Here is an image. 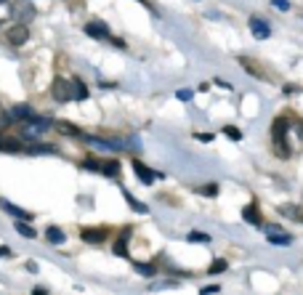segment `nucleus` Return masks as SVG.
Instances as JSON below:
<instances>
[{
    "label": "nucleus",
    "mask_w": 303,
    "mask_h": 295,
    "mask_svg": "<svg viewBox=\"0 0 303 295\" xmlns=\"http://www.w3.org/2000/svg\"><path fill=\"white\" fill-rule=\"evenodd\" d=\"M274 5H276V8H279V11H285L290 3H287V0H274Z\"/></svg>",
    "instance_id": "31"
},
{
    "label": "nucleus",
    "mask_w": 303,
    "mask_h": 295,
    "mask_svg": "<svg viewBox=\"0 0 303 295\" xmlns=\"http://www.w3.org/2000/svg\"><path fill=\"white\" fill-rule=\"evenodd\" d=\"M8 122H11V120H8V112H5V109H0V130L8 125Z\"/></svg>",
    "instance_id": "28"
},
{
    "label": "nucleus",
    "mask_w": 303,
    "mask_h": 295,
    "mask_svg": "<svg viewBox=\"0 0 303 295\" xmlns=\"http://www.w3.org/2000/svg\"><path fill=\"white\" fill-rule=\"evenodd\" d=\"M85 168H91V170H101V165H98L96 160H85Z\"/></svg>",
    "instance_id": "30"
},
{
    "label": "nucleus",
    "mask_w": 303,
    "mask_h": 295,
    "mask_svg": "<svg viewBox=\"0 0 303 295\" xmlns=\"http://www.w3.org/2000/svg\"><path fill=\"white\" fill-rule=\"evenodd\" d=\"M215 192H218V186H215V183H210V186H205V189H202V194H208V197H213Z\"/></svg>",
    "instance_id": "29"
},
{
    "label": "nucleus",
    "mask_w": 303,
    "mask_h": 295,
    "mask_svg": "<svg viewBox=\"0 0 303 295\" xmlns=\"http://www.w3.org/2000/svg\"><path fill=\"white\" fill-rule=\"evenodd\" d=\"M192 96H194V90H189V88H181L179 93H176V98H179V101H189Z\"/></svg>",
    "instance_id": "27"
},
{
    "label": "nucleus",
    "mask_w": 303,
    "mask_h": 295,
    "mask_svg": "<svg viewBox=\"0 0 303 295\" xmlns=\"http://www.w3.org/2000/svg\"><path fill=\"white\" fill-rule=\"evenodd\" d=\"M125 200H128V205L133 207V210H138V213H147V207H144L141 202H136V200H133V197H130L128 192H125Z\"/></svg>",
    "instance_id": "25"
},
{
    "label": "nucleus",
    "mask_w": 303,
    "mask_h": 295,
    "mask_svg": "<svg viewBox=\"0 0 303 295\" xmlns=\"http://www.w3.org/2000/svg\"><path fill=\"white\" fill-rule=\"evenodd\" d=\"M242 218H245L247 224L258 226V224H261V218H258V207H255V205H247L245 210H242Z\"/></svg>",
    "instance_id": "16"
},
{
    "label": "nucleus",
    "mask_w": 303,
    "mask_h": 295,
    "mask_svg": "<svg viewBox=\"0 0 303 295\" xmlns=\"http://www.w3.org/2000/svg\"><path fill=\"white\" fill-rule=\"evenodd\" d=\"M189 242H197V245L202 242V245H208V242H210V234H205V232H192V234H189Z\"/></svg>",
    "instance_id": "21"
},
{
    "label": "nucleus",
    "mask_w": 303,
    "mask_h": 295,
    "mask_svg": "<svg viewBox=\"0 0 303 295\" xmlns=\"http://www.w3.org/2000/svg\"><path fill=\"white\" fill-rule=\"evenodd\" d=\"M80 237L88 242V245H101L104 237H107V232H104V229H83Z\"/></svg>",
    "instance_id": "9"
},
{
    "label": "nucleus",
    "mask_w": 303,
    "mask_h": 295,
    "mask_svg": "<svg viewBox=\"0 0 303 295\" xmlns=\"http://www.w3.org/2000/svg\"><path fill=\"white\" fill-rule=\"evenodd\" d=\"M27 40H30V27H27V24H19L16 22V27L8 30V43L11 45H24Z\"/></svg>",
    "instance_id": "6"
},
{
    "label": "nucleus",
    "mask_w": 303,
    "mask_h": 295,
    "mask_svg": "<svg viewBox=\"0 0 303 295\" xmlns=\"http://www.w3.org/2000/svg\"><path fill=\"white\" fill-rule=\"evenodd\" d=\"M69 85H72V98H77V101H83V98H88V88H85V83L83 80H69Z\"/></svg>",
    "instance_id": "12"
},
{
    "label": "nucleus",
    "mask_w": 303,
    "mask_h": 295,
    "mask_svg": "<svg viewBox=\"0 0 303 295\" xmlns=\"http://www.w3.org/2000/svg\"><path fill=\"white\" fill-rule=\"evenodd\" d=\"M133 170H136V176H138V178H141L144 183H154L157 176L162 178V173H154V170H149V168L144 165L141 160H133Z\"/></svg>",
    "instance_id": "7"
},
{
    "label": "nucleus",
    "mask_w": 303,
    "mask_h": 295,
    "mask_svg": "<svg viewBox=\"0 0 303 295\" xmlns=\"http://www.w3.org/2000/svg\"><path fill=\"white\" fill-rule=\"evenodd\" d=\"M85 35L96 37V40H107L109 30H107V24H104V22H91V24H85Z\"/></svg>",
    "instance_id": "8"
},
{
    "label": "nucleus",
    "mask_w": 303,
    "mask_h": 295,
    "mask_svg": "<svg viewBox=\"0 0 303 295\" xmlns=\"http://www.w3.org/2000/svg\"><path fill=\"white\" fill-rule=\"evenodd\" d=\"M32 115H35V112H32V107H27V104H16V107L8 112V120L11 122H14V120H22L24 122V120H30Z\"/></svg>",
    "instance_id": "10"
},
{
    "label": "nucleus",
    "mask_w": 303,
    "mask_h": 295,
    "mask_svg": "<svg viewBox=\"0 0 303 295\" xmlns=\"http://www.w3.org/2000/svg\"><path fill=\"white\" fill-rule=\"evenodd\" d=\"M45 239H48L51 245H61L67 237H64V232L59 226H48V229H45Z\"/></svg>",
    "instance_id": "13"
},
{
    "label": "nucleus",
    "mask_w": 303,
    "mask_h": 295,
    "mask_svg": "<svg viewBox=\"0 0 303 295\" xmlns=\"http://www.w3.org/2000/svg\"><path fill=\"white\" fill-rule=\"evenodd\" d=\"M197 139H200V141H213V136H210V133H197Z\"/></svg>",
    "instance_id": "33"
},
{
    "label": "nucleus",
    "mask_w": 303,
    "mask_h": 295,
    "mask_svg": "<svg viewBox=\"0 0 303 295\" xmlns=\"http://www.w3.org/2000/svg\"><path fill=\"white\" fill-rule=\"evenodd\" d=\"M272 136H274L276 157L287 160V157H290V147H287V141H285V136H287V120H285V117H276V120H274V125H272Z\"/></svg>",
    "instance_id": "2"
},
{
    "label": "nucleus",
    "mask_w": 303,
    "mask_h": 295,
    "mask_svg": "<svg viewBox=\"0 0 303 295\" xmlns=\"http://www.w3.org/2000/svg\"><path fill=\"white\" fill-rule=\"evenodd\" d=\"M223 133H226L232 141H240V139H242V133H240V130H237L234 125H226V128H223Z\"/></svg>",
    "instance_id": "24"
},
{
    "label": "nucleus",
    "mask_w": 303,
    "mask_h": 295,
    "mask_svg": "<svg viewBox=\"0 0 303 295\" xmlns=\"http://www.w3.org/2000/svg\"><path fill=\"white\" fill-rule=\"evenodd\" d=\"M301 221H303V218H301Z\"/></svg>",
    "instance_id": "37"
},
{
    "label": "nucleus",
    "mask_w": 303,
    "mask_h": 295,
    "mask_svg": "<svg viewBox=\"0 0 303 295\" xmlns=\"http://www.w3.org/2000/svg\"><path fill=\"white\" fill-rule=\"evenodd\" d=\"M8 14L16 19L19 24H30L32 19H35V8H32V5L27 3V0H22V3H14L8 8Z\"/></svg>",
    "instance_id": "3"
},
{
    "label": "nucleus",
    "mask_w": 303,
    "mask_h": 295,
    "mask_svg": "<svg viewBox=\"0 0 303 295\" xmlns=\"http://www.w3.org/2000/svg\"><path fill=\"white\" fill-rule=\"evenodd\" d=\"M226 266H229L226 261H221V258H218V261H213V264H210L208 271H210V274H221V271H226Z\"/></svg>",
    "instance_id": "22"
},
{
    "label": "nucleus",
    "mask_w": 303,
    "mask_h": 295,
    "mask_svg": "<svg viewBox=\"0 0 303 295\" xmlns=\"http://www.w3.org/2000/svg\"><path fill=\"white\" fill-rule=\"evenodd\" d=\"M0 152H22V141H19V139H5V136H0Z\"/></svg>",
    "instance_id": "14"
},
{
    "label": "nucleus",
    "mask_w": 303,
    "mask_h": 295,
    "mask_svg": "<svg viewBox=\"0 0 303 295\" xmlns=\"http://www.w3.org/2000/svg\"><path fill=\"white\" fill-rule=\"evenodd\" d=\"M101 170H104V173H107V176H109V178H115V176H117V173H120V162H115V160H109V162H104V165H101Z\"/></svg>",
    "instance_id": "20"
},
{
    "label": "nucleus",
    "mask_w": 303,
    "mask_h": 295,
    "mask_svg": "<svg viewBox=\"0 0 303 295\" xmlns=\"http://www.w3.org/2000/svg\"><path fill=\"white\" fill-rule=\"evenodd\" d=\"M3 255H11V250H8V247H3V245H0V258H3Z\"/></svg>",
    "instance_id": "34"
},
{
    "label": "nucleus",
    "mask_w": 303,
    "mask_h": 295,
    "mask_svg": "<svg viewBox=\"0 0 303 295\" xmlns=\"http://www.w3.org/2000/svg\"><path fill=\"white\" fill-rule=\"evenodd\" d=\"M3 3H5V0H0V5H3Z\"/></svg>",
    "instance_id": "36"
},
{
    "label": "nucleus",
    "mask_w": 303,
    "mask_h": 295,
    "mask_svg": "<svg viewBox=\"0 0 303 295\" xmlns=\"http://www.w3.org/2000/svg\"><path fill=\"white\" fill-rule=\"evenodd\" d=\"M54 125H56V130H61V133L64 136H75V139H80V128H75V125H72V122H54Z\"/></svg>",
    "instance_id": "17"
},
{
    "label": "nucleus",
    "mask_w": 303,
    "mask_h": 295,
    "mask_svg": "<svg viewBox=\"0 0 303 295\" xmlns=\"http://www.w3.org/2000/svg\"><path fill=\"white\" fill-rule=\"evenodd\" d=\"M0 207H3V210H8L11 215H16V218H22V221H30L32 218V215L27 213V210H22V207H16V205H11V202H0Z\"/></svg>",
    "instance_id": "15"
},
{
    "label": "nucleus",
    "mask_w": 303,
    "mask_h": 295,
    "mask_svg": "<svg viewBox=\"0 0 303 295\" xmlns=\"http://www.w3.org/2000/svg\"><path fill=\"white\" fill-rule=\"evenodd\" d=\"M250 32H253L255 40H266V37L272 35V27H269L266 19H261V16H250Z\"/></svg>",
    "instance_id": "5"
},
{
    "label": "nucleus",
    "mask_w": 303,
    "mask_h": 295,
    "mask_svg": "<svg viewBox=\"0 0 303 295\" xmlns=\"http://www.w3.org/2000/svg\"><path fill=\"white\" fill-rule=\"evenodd\" d=\"M202 293H218V285H208V287H202Z\"/></svg>",
    "instance_id": "32"
},
{
    "label": "nucleus",
    "mask_w": 303,
    "mask_h": 295,
    "mask_svg": "<svg viewBox=\"0 0 303 295\" xmlns=\"http://www.w3.org/2000/svg\"><path fill=\"white\" fill-rule=\"evenodd\" d=\"M136 271H141V274H147V277H152V274H154V266H152V264H136Z\"/></svg>",
    "instance_id": "26"
},
{
    "label": "nucleus",
    "mask_w": 303,
    "mask_h": 295,
    "mask_svg": "<svg viewBox=\"0 0 303 295\" xmlns=\"http://www.w3.org/2000/svg\"><path fill=\"white\" fill-rule=\"evenodd\" d=\"M51 125H54L51 120L32 115L30 120H24V125H22V139H24V141H37V139H40V136H43Z\"/></svg>",
    "instance_id": "1"
},
{
    "label": "nucleus",
    "mask_w": 303,
    "mask_h": 295,
    "mask_svg": "<svg viewBox=\"0 0 303 295\" xmlns=\"http://www.w3.org/2000/svg\"><path fill=\"white\" fill-rule=\"evenodd\" d=\"M298 136H301V141H303V120L298 122Z\"/></svg>",
    "instance_id": "35"
},
{
    "label": "nucleus",
    "mask_w": 303,
    "mask_h": 295,
    "mask_svg": "<svg viewBox=\"0 0 303 295\" xmlns=\"http://www.w3.org/2000/svg\"><path fill=\"white\" fill-rule=\"evenodd\" d=\"M16 232L22 234V237H27V239H35V229H32L27 221H22V218L16 221Z\"/></svg>",
    "instance_id": "18"
},
{
    "label": "nucleus",
    "mask_w": 303,
    "mask_h": 295,
    "mask_svg": "<svg viewBox=\"0 0 303 295\" xmlns=\"http://www.w3.org/2000/svg\"><path fill=\"white\" fill-rule=\"evenodd\" d=\"M269 242H272V245H279V247H290L293 245V234H285L282 229H276V232L269 234Z\"/></svg>",
    "instance_id": "11"
},
{
    "label": "nucleus",
    "mask_w": 303,
    "mask_h": 295,
    "mask_svg": "<svg viewBox=\"0 0 303 295\" xmlns=\"http://www.w3.org/2000/svg\"><path fill=\"white\" fill-rule=\"evenodd\" d=\"M51 96H54L59 104L69 101V98H72V85H69V80H64V77H56L54 85H51Z\"/></svg>",
    "instance_id": "4"
},
{
    "label": "nucleus",
    "mask_w": 303,
    "mask_h": 295,
    "mask_svg": "<svg viewBox=\"0 0 303 295\" xmlns=\"http://www.w3.org/2000/svg\"><path fill=\"white\" fill-rule=\"evenodd\" d=\"M30 154H56V147H51V144H35V147H30Z\"/></svg>",
    "instance_id": "19"
},
{
    "label": "nucleus",
    "mask_w": 303,
    "mask_h": 295,
    "mask_svg": "<svg viewBox=\"0 0 303 295\" xmlns=\"http://www.w3.org/2000/svg\"><path fill=\"white\" fill-rule=\"evenodd\" d=\"M115 255H128V242H125V237H120L115 242Z\"/></svg>",
    "instance_id": "23"
}]
</instances>
